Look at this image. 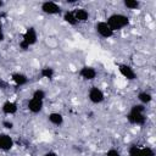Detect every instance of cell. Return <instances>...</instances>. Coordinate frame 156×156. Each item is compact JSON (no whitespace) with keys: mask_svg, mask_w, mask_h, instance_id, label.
Returning a JSON list of instances; mask_svg holds the SVG:
<instances>
[{"mask_svg":"<svg viewBox=\"0 0 156 156\" xmlns=\"http://www.w3.org/2000/svg\"><path fill=\"white\" fill-rule=\"evenodd\" d=\"M106 23L110 26V28L112 29V32H117V30H121L123 28H126L128 24H129V17L127 15H123V13H111L107 20H106Z\"/></svg>","mask_w":156,"mask_h":156,"instance_id":"obj_1","label":"cell"},{"mask_svg":"<svg viewBox=\"0 0 156 156\" xmlns=\"http://www.w3.org/2000/svg\"><path fill=\"white\" fill-rule=\"evenodd\" d=\"M40 10H41V12H44L45 15H49V16H57V15L62 13L61 5H58L55 1H44V2H41Z\"/></svg>","mask_w":156,"mask_h":156,"instance_id":"obj_2","label":"cell"},{"mask_svg":"<svg viewBox=\"0 0 156 156\" xmlns=\"http://www.w3.org/2000/svg\"><path fill=\"white\" fill-rule=\"evenodd\" d=\"M21 41H23L24 44H27L29 48L35 45L37 41H38V32L34 27H27L23 35H22V39Z\"/></svg>","mask_w":156,"mask_h":156,"instance_id":"obj_3","label":"cell"},{"mask_svg":"<svg viewBox=\"0 0 156 156\" xmlns=\"http://www.w3.org/2000/svg\"><path fill=\"white\" fill-rule=\"evenodd\" d=\"M127 121L130 124L134 126H144L146 123V113L145 112H135L129 110V112L127 113Z\"/></svg>","mask_w":156,"mask_h":156,"instance_id":"obj_4","label":"cell"},{"mask_svg":"<svg viewBox=\"0 0 156 156\" xmlns=\"http://www.w3.org/2000/svg\"><path fill=\"white\" fill-rule=\"evenodd\" d=\"M88 99L91 104L99 105L105 101V93L99 87H91L88 91Z\"/></svg>","mask_w":156,"mask_h":156,"instance_id":"obj_5","label":"cell"},{"mask_svg":"<svg viewBox=\"0 0 156 156\" xmlns=\"http://www.w3.org/2000/svg\"><path fill=\"white\" fill-rule=\"evenodd\" d=\"M95 30H96L98 35L104 38V39H108V38H111L115 34L112 32V29L110 28V26L106 23V21H99L95 24Z\"/></svg>","mask_w":156,"mask_h":156,"instance_id":"obj_6","label":"cell"},{"mask_svg":"<svg viewBox=\"0 0 156 156\" xmlns=\"http://www.w3.org/2000/svg\"><path fill=\"white\" fill-rule=\"evenodd\" d=\"M117 67H118L119 74L123 78H126L127 80H135L136 79V73H135V71L133 69L132 66H129L127 63H118Z\"/></svg>","mask_w":156,"mask_h":156,"instance_id":"obj_7","label":"cell"},{"mask_svg":"<svg viewBox=\"0 0 156 156\" xmlns=\"http://www.w3.org/2000/svg\"><path fill=\"white\" fill-rule=\"evenodd\" d=\"M96 76H98V72L93 66L85 65V66L80 67V69H79V77L84 80H88V82L94 80L96 78Z\"/></svg>","mask_w":156,"mask_h":156,"instance_id":"obj_8","label":"cell"},{"mask_svg":"<svg viewBox=\"0 0 156 156\" xmlns=\"http://www.w3.org/2000/svg\"><path fill=\"white\" fill-rule=\"evenodd\" d=\"M15 145V141L12 139V136H10L6 133H1L0 134V150L1 151H10Z\"/></svg>","mask_w":156,"mask_h":156,"instance_id":"obj_9","label":"cell"},{"mask_svg":"<svg viewBox=\"0 0 156 156\" xmlns=\"http://www.w3.org/2000/svg\"><path fill=\"white\" fill-rule=\"evenodd\" d=\"M18 110V106L15 101H11V100H6L2 102L1 105V112L6 116H11V115H15Z\"/></svg>","mask_w":156,"mask_h":156,"instance_id":"obj_10","label":"cell"},{"mask_svg":"<svg viewBox=\"0 0 156 156\" xmlns=\"http://www.w3.org/2000/svg\"><path fill=\"white\" fill-rule=\"evenodd\" d=\"M11 80L16 87H23L28 83L29 78L27 77V74H24L22 72H13V73H11Z\"/></svg>","mask_w":156,"mask_h":156,"instance_id":"obj_11","label":"cell"},{"mask_svg":"<svg viewBox=\"0 0 156 156\" xmlns=\"http://www.w3.org/2000/svg\"><path fill=\"white\" fill-rule=\"evenodd\" d=\"M43 107H44V101H41V100H37V99L30 98L28 100V102H27V108L32 113H39V112H41Z\"/></svg>","mask_w":156,"mask_h":156,"instance_id":"obj_12","label":"cell"},{"mask_svg":"<svg viewBox=\"0 0 156 156\" xmlns=\"http://www.w3.org/2000/svg\"><path fill=\"white\" fill-rule=\"evenodd\" d=\"M73 13H74V17H76L78 23H85L89 20V12L84 7H76V9H73Z\"/></svg>","mask_w":156,"mask_h":156,"instance_id":"obj_13","label":"cell"},{"mask_svg":"<svg viewBox=\"0 0 156 156\" xmlns=\"http://www.w3.org/2000/svg\"><path fill=\"white\" fill-rule=\"evenodd\" d=\"M48 121H49L52 126L60 127V126L63 124L65 118H63L62 113H60V112H50V113L48 115Z\"/></svg>","mask_w":156,"mask_h":156,"instance_id":"obj_14","label":"cell"},{"mask_svg":"<svg viewBox=\"0 0 156 156\" xmlns=\"http://www.w3.org/2000/svg\"><path fill=\"white\" fill-rule=\"evenodd\" d=\"M136 99H138L139 104L146 106V105H149V104L152 101V94L149 93V91H146V90H143V91H140V93L136 95Z\"/></svg>","mask_w":156,"mask_h":156,"instance_id":"obj_15","label":"cell"},{"mask_svg":"<svg viewBox=\"0 0 156 156\" xmlns=\"http://www.w3.org/2000/svg\"><path fill=\"white\" fill-rule=\"evenodd\" d=\"M62 18H63V21H65L67 24H69V26H77V24H78L76 17H74L73 10H67V11H65L63 15H62Z\"/></svg>","mask_w":156,"mask_h":156,"instance_id":"obj_16","label":"cell"},{"mask_svg":"<svg viewBox=\"0 0 156 156\" xmlns=\"http://www.w3.org/2000/svg\"><path fill=\"white\" fill-rule=\"evenodd\" d=\"M40 76H41V78L51 80L54 78V76H55V69L52 67H50V66H45V67H43L40 69Z\"/></svg>","mask_w":156,"mask_h":156,"instance_id":"obj_17","label":"cell"},{"mask_svg":"<svg viewBox=\"0 0 156 156\" xmlns=\"http://www.w3.org/2000/svg\"><path fill=\"white\" fill-rule=\"evenodd\" d=\"M123 5L124 7H127L128 10H138L140 7V1L138 0H124L123 1Z\"/></svg>","mask_w":156,"mask_h":156,"instance_id":"obj_18","label":"cell"},{"mask_svg":"<svg viewBox=\"0 0 156 156\" xmlns=\"http://www.w3.org/2000/svg\"><path fill=\"white\" fill-rule=\"evenodd\" d=\"M128 155H129V156H143V154H141V147H140L139 145H135V144L130 145L129 149H128Z\"/></svg>","mask_w":156,"mask_h":156,"instance_id":"obj_19","label":"cell"},{"mask_svg":"<svg viewBox=\"0 0 156 156\" xmlns=\"http://www.w3.org/2000/svg\"><path fill=\"white\" fill-rule=\"evenodd\" d=\"M32 98H33V99H37V100L44 101L45 98H46V93H45V90H43V89H35V90L33 91V94H32Z\"/></svg>","mask_w":156,"mask_h":156,"instance_id":"obj_20","label":"cell"},{"mask_svg":"<svg viewBox=\"0 0 156 156\" xmlns=\"http://www.w3.org/2000/svg\"><path fill=\"white\" fill-rule=\"evenodd\" d=\"M141 154H143V156H155V150L150 146H143Z\"/></svg>","mask_w":156,"mask_h":156,"instance_id":"obj_21","label":"cell"},{"mask_svg":"<svg viewBox=\"0 0 156 156\" xmlns=\"http://www.w3.org/2000/svg\"><path fill=\"white\" fill-rule=\"evenodd\" d=\"M130 110L132 111H135V112H146V107L144 105H141V104H134V105H132Z\"/></svg>","mask_w":156,"mask_h":156,"instance_id":"obj_22","label":"cell"},{"mask_svg":"<svg viewBox=\"0 0 156 156\" xmlns=\"http://www.w3.org/2000/svg\"><path fill=\"white\" fill-rule=\"evenodd\" d=\"M105 156H122V155H121V152H119L117 149L111 147V149H108V150L106 151Z\"/></svg>","mask_w":156,"mask_h":156,"instance_id":"obj_23","label":"cell"},{"mask_svg":"<svg viewBox=\"0 0 156 156\" xmlns=\"http://www.w3.org/2000/svg\"><path fill=\"white\" fill-rule=\"evenodd\" d=\"M1 124H2V127H4L5 129H9V130L13 129V122L10 121V119H4V121L1 122Z\"/></svg>","mask_w":156,"mask_h":156,"instance_id":"obj_24","label":"cell"},{"mask_svg":"<svg viewBox=\"0 0 156 156\" xmlns=\"http://www.w3.org/2000/svg\"><path fill=\"white\" fill-rule=\"evenodd\" d=\"M9 88V82L0 78V90H6Z\"/></svg>","mask_w":156,"mask_h":156,"instance_id":"obj_25","label":"cell"},{"mask_svg":"<svg viewBox=\"0 0 156 156\" xmlns=\"http://www.w3.org/2000/svg\"><path fill=\"white\" fill-rule=\"evenodd\" d=\"M44 156H58V154L55 152V151H48V152L44 154Z\"/></svg>","mask_w":156,"mask_h":156,"instance_id":"obj_26","label":"cell"},{"mask_svg":"<svg viewBox=\"0 0 156 156\" xmlns=\"http://www.w3.org/2000/svg\"><path fill=\"white\" fill-rule=\"evenodd\" d=\"M4 39H5V34H4V32H2V30H0V43H1V41H4Z\"/></svg>","mask_w":156,"mask_h":156,"instance_id":"obj_27","label":"cell"},{"mask_svg":"<svg viewBox=\"0 0 156 156\" xmlns=\"http://www.w3.org/2000/svg\"><path fill=\"white\" fill-rule=\"evenodd\" d=\"M4 5H5V2H4L2 0H0V9H2V7H4Z\"/></svg>","mask_w":156,"mask_h":156,"instance_id":"obj_28","label":"cell"},{"mask_svg":"<svg viewBox=\"0 0 156 156\" xmlns=\"http://www.w3.org/2000/svg\"><path fill=\"white\" fill-rule=\"evenodd\" d=\"M0 30H2V20H1V16H0Z\"/></svg>","mask_w":156,"mask_h":156,"instance_id":"obj_29","label":"cell"}]
</instances>
